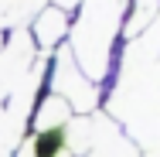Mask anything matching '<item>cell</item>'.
Instances as JSON below:
<instances>
[{
	"instance_id": "6da1fadb",
	"label": "cell",
	"mask_w": 160,
	"mask_h": 157,
	"mask_svg": "<svg viewBox=\"0 0 160 157\" xmlns=\"http://www.w3.org/2000/svg\"><path fill=\"white\" fill-rule=\"evenodd\" d=\"M119 17H123V0H85V14L75 28V58L82 75L99 79L106 72Z\"/></svg>"
},
{
	"instance_id": "7a4b0ae2",
	"label": "cell",
	"mask_w": 160,
	"mask_h": 157,
	"mask_svg": "<svg viewBox=\"0 0 160 157\" xmlns=\"http://www.w3.org/2000/svg\"><path fill=\"white\" fill-rule=\"evenodd\" d=\"M89 147H92V123L72 116L68 123L58 126H34L14 157H78L89 154Z\"/></svg>"
},
{
	"instance_id": "3957f363",
	"label": "cell",
	"mask_w": 160,
	"mask_h": 157,
	"mask_svg": "<svg viewBox=\"0 0 160 157\" xmlns=\"http://www.w3.org/2000/svg\"><path fill=\"white\" fill-rule=\"evenodd\" d=\"M51 89L55 96H62L65 102L72 106V113L78 109V113H89L92 106H96V89H92V82L72 65L68 55L58 58V68H55V82H51Z\"/></svg>"
},
{
	"instance_id": "277c9868",
	"label": "cell",
	"mask_w": 160,
	"mask_h": 157,
	"mask_svg": "<svg viewBox=\"0 0 160 157\" xmlns=\"http://www.w3.org/2000/svg\"><path fill=\"white\" fill-rule=\"evenodd\" d=\"M65 31H68V17H65L62 7H48V10H41L38 21H34V38H38L41 48H55L65 38Z\"/></svg>"
},
{
	"instance_id": "5b68a950",
	"label": "cell",
	"mask_w": 160,
	"mask_h": 157,
	"mask_svg": "<svg viewBox=\"0 0 160 157\" xmlns=\"http://www.w3.org/2000/svg\"><path fill=\"white\" fill-rule=\"evenodd\" d=\"M41 0H0V28H17L28 21V10Z\"/></svg>"
},
{
	"instance_id": "8992f818",
	"label": "cell",
	"mask_w": 160,
	"mask_h": 157,
	"mask_svg": "<svg viewBox=\"0 0 160 157\" xmlns=\"http://www.w3.org/2000/svg\"><path fill=\"white\" fill-rule=\"evenodd\" d=\"M136 3H140V14H143V17H150V10L157 7L160 0H136Z\"/></svg>"
}]
</instances>
